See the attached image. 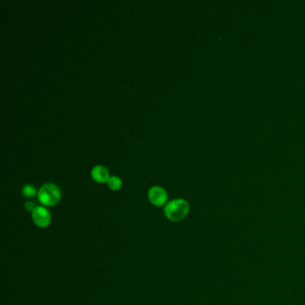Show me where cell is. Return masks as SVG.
Returning <instances> with one entry per match:
<instances>
[{"mask_svg": "<svg viewBox=\"0 0 305 305\" xmlns=\"http://www.w3.org/2000/svg\"><path fill=\"white\" fill-rule=\"evenodd\" d=\"M190 205L184 199H176L168 202L164 208V214L173 222H179L188 215Z\"/></svg>", "mask_w": 305, "mask_h": 305, "instance_id": "6da1fadb", "label": "cell"}, {"mask_svg": "<svg viewBox=\"0 0 305 305\" xmlns=\"http://www.w3.org/2000/svg\"><path fill=\"white\" fill-rule=\"evenodd\" d=\"M37 196L43 206L53 207L60 201L61 191L55 184L47 183L39 188Z\"/></svg>", "mask_w": 305, "mask_h": 305, "instance_id": "7a4b0ae2", "label": "cell"}, {"mask_svg": "<svg viewBox=\"0 0 305 305\" xmlns=\"http://www.w3.org/2000/svg\"><path fill=\"white\" fill-rule=\"evenodd\" d=\"M32 221L39 228H47L51 224V214L45 206H37L31 212Z\"/></svg>", "mask_w": 305, "mask_h": 305, "instance_id": "3957f363", "label": "cell"}, {"mask_svg": "<svg viewBox=\"0 0 305 305\" xmlns=\"http://www.w3.org/2000/svg\"><path fill=\"white\" fill-rule=\"evenodd\" d=\"M148 199L156 207H162L167 204L168 194L160 186H152L148 192Z\"/></svg>", "mask_w": 305, "mask_h": 305, "instance_id": "277c9868", "label": "cell"}, {"mask_svg": "<svg viewBox=\"0 0 305 305\" xmlns=\"http://www.w3.org/2000/svg\"><path fill=\"white\" fill-rule=\"evenodd\" d=\"M90 175H91L92 179L99 184L107 183L110 177L108 168H105L103 166H100V165H98L92 168Z\"/></svg>", "mask_w": 305, "mask_h": 305, "instance_id": "5b68a950", "label": "cell"}, {"mask_svg": "<svg viewBox=\"0 0 305 305\" xmlns=\"http://www.w3.org/2000/svg\"><path fill=\"white\" fill-rule=\"evenodd\" d=\"M108 188L112 190V191H118L122 187L123 185V182L121 180L120 177L118 176H113L109 177L108 182Z\"/></svg>", "mask_w": 305, "mask_h": 305, "instance_id": "8992f818", "label": "cell"}, {"mask_svg": "<svg viewBox=\"0 0 305 305\" xmlns=\"http://www.w3.org/2000/svg\"><path fill=\"white\" fill-rule=\"evenodd\" d=\"M22 194L25 198H33L38 195V192L32 185H25L22 188Z\"/></svg>", "mask_w": 305, "mask_h": 305, "instance_id": "52a82bcc", "label": "cell"}, {"mask_svg": "<svg viewBox=\"0 0 305 305\" xmlns=\"http://www.w3.org/2000/svg\"><path fill=\"white\" fill-rule=\"evenodd\" d=\"M36 205L34 204V202H31V201H27V202L24 203V208H25L26 211H34L35 208H36Z\"/></svg>", "mask_w": 305, "mask_h": 305, "instance_id": "ba28073f", "label": "cell"}]
</instances>
